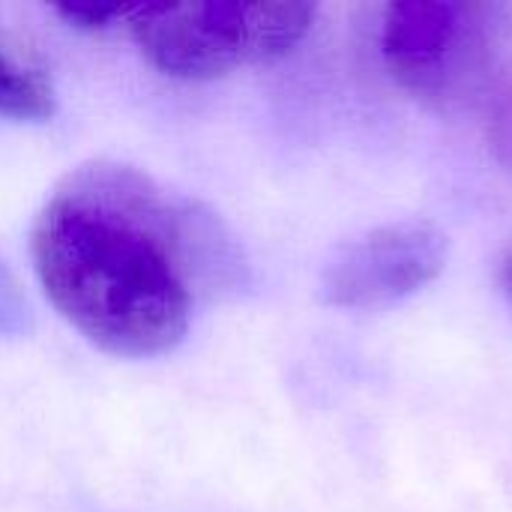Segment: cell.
Segmentation results:
<instances>
[{
	"mask_svg": "<svg viewBox=\"0 0 512 512\" xmlns=\"http://www.w3.org/2000/svg\"><path fill=\"white\" fill-rule=\"evenodd\" d=\"M129 9L132 6H120V3H111V6H102V3H63L57 6L54 12L75 30H84V33H102V30H111L117 24L126 27V18H129Z\"/></svg>",
	"mask_w": 512,
	"mask_h": 512,
	"instance_id": "cell-7",
	"label": "cell"
},
{
	"mask_svg": "<svg viewBox=\"0 0 512 512\" xmlns=\"http://www.w3.org/2000/svg\"><path fill=\"white\" fill-rule=\"evenodd\" d=\"M312 3H174L132 6L126 30L153 69L213 81L246 63L291 54L312 30Z\"/></svg>",
	"mask_w": 512,
	"mask_h": 512,
	"instance_id": "cell-2",
	"label": "cell"
},
{
	"mask_svg": "<svg viewBox=\"0 0 512 512\" xmlns=\"http://www.w3.org/2000/svg\"><path fill=\"white\" fill-rule=\"evenodd\" d=\"M450 237L429 219H402L348 240L324 264L318 297L330 309H387L432 285Z\"/></svg>",
	"mask_w": 512,
	"mask_h": 512,
	"instance_id": "cell-4",
	"label": "cell"
},
{
	"mask_svg": "<svg viewBox=\"0 0 512 512\" xmlns=\"http://www.w3.org/2000/svg\"><path fill=\"white\" fill-rule=\"evenodd\" d=\"M33 327V315L27 306V297L18 285V279L12 276V270L6 267V261L0 258V336H24Z\"/></svg>",
	"mask_w": 512,
	"mask_h": 512,
	"instance_id": "cell-6",
	"label": "cell"
},
{
	"mask_svg": "<svg viewBox=\"0 0 512 512\" xmlns=\"http://www.w3.org/2000/svg\"><path fill=\"white\" fill-rule=\"evenodd\" d=\"M501 279H504V291H507V297H510V303H512V240H510V246H507V252H504Z\"/></svg>",
	"mask_w": 512,
	"mask_h": 512,
	"instance_id": "cell-9",
	"label": "cell"
},
{
	"mask_svg": "<svg viewBox=\"0 0 512 512\" xmlns=\"http://www.w3.org/2000/svg\"><path fill=\"white\" fill-rule=\"evenodd\" d=\"M492 144H495L501 162L512 171V84L498 99V108L492 117Z\"/></svg>",
	"mask_w": 512,
	"mask_h": 512,
	"instance_id": "cell-8",
	"label": "cell"
},
{
	"mask_svg": "<svg viewBox=\"0 0 512 512\" xmlns=\"http://www.w3.org/2000/svg\"><path fill=\"white\" fill-rule=\"evenodd\" d=\"M30 258L48 303L126 360L174 351L198 300L249 285L246 252L219 213L114 159H90L54 186Z\"/></svg>",
	"mask_w": 512,
	"mask_h": 512,
	"instance_id": "cell-1",
	"label": "cell"
},
{
	"mask_svg": "<svg viewBox=\"0 0 512 512\" xmlns=\"http://www.w3.org/2000/svg\"><path fill=\"white\" fill-rule=\"evenodd\" d=\"M504 12L495 3H390L381 21V57L408 93L435 102L453 99L483 75Z\"/></svg>",
	"mask_w": 512,
	"mask_h": 512,
	"instance_id": "cell-3",
	"label": "cell"
},
{
	"mask_svg": "<svg viewBox=\"0 0 512 512\" xmlns=\"http://www.w3.org/2000/svg\"><path fill=\"white\" fill-rule=\"evenodd\" d=\"M57 90L45 60L0 21V120H48Z\"/></svg>",
	"mask_w": 512,
	"mask_h": 512,
	"instance_id": "cell-5",
	"label": "cell"
}]
</instances>
